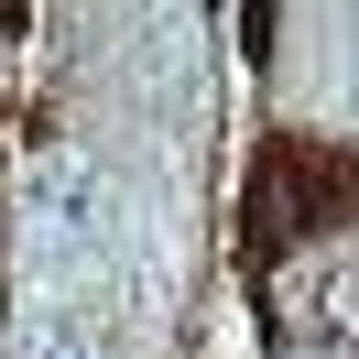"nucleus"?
<instances>
[{"label": "nucleus", "mask_w": 359, "mask_h": 359, "mask_svg": "<svg viewBox=\"0 0 359 359\" xmlns=\"http://www.w3.org/2000/svg\"><path fill=\"white\" fill-rule=\"evenodd\" d=\"M33 359H98V348H88V337H66V327H55V337H33Z\"/></svg>", "instance_id": "2"}, {"label": "nucleus", "mask_w": 359, "mask_h": 359, "mask_svg": "<svg viewBox=\"0 0 359 359\" xmlns=\"http://www.w3.org/2000/svg\"><path fill=\"white\" fill-rule=\"evenodd\" d=\"M22 240H33V272H98L120 240V175L98 153H44L22 185Z\"/></svg>", "instance_id": "1"}]
</instances>
